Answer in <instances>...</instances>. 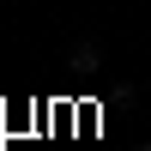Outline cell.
<instances>
[{
    "label": "cell",
    "instance_id": "cell-1",
    "mask_svg": "<svg viewBox=\"0 0 151 151\" xmlns=\"http://www.w3.org/2000/svg\"><path fill=\"white\" fill-rule=\"evenodd\" d=\"M67 67L97 73V67H103V48H97V42H73V48H67Z\"/></svg>",
    "mask_w": 151,
    "mask_h": 151
},
{
    "label": "cell",
    "instance_id": "cell-2",
    "mask_svg": "<svg viewBox=\"0 0 151 151\" xmlns=\"http://www.w3.org/2000/svg\"><path fill=\"white\" fill-rule=\"evenodd\" d=\"M133 151H151V145H133Z\"/></svg>",
    "mask_w": 151,
    "mask_h": 151
}]
</instances>
